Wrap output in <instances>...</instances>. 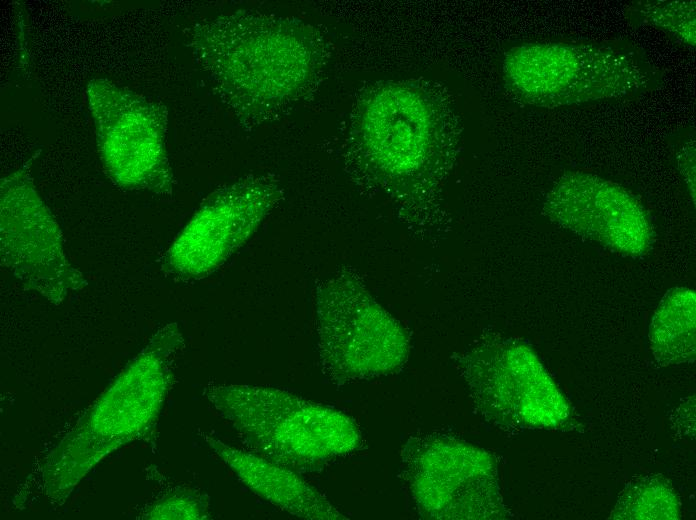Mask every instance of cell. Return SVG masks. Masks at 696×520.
Returning <instances> with one entry per match:
<instances>
[{"instance_id":"1","label":"cell","mask_w":696,"mask_h":520,"mask_svg":"<svg viewBox=\"0 0 696 520\" xmlns=\"http://www.w3.org/2000/svg\"><path fill=\"white\" fill-rule=\"evenodd\" d=\"M460 141L459 118L442 86L388 80L359 92L342 149L354 181L387 199L415 235L432 241L449 228L443 188Z\"/></svg>"},{"instance_id":"2","label":"cell","mask_w":696,"mask_h":520,"mask_svg":"<svg viewBox=\"0 0 696 520\" xmlns=\"http://www.w3.org/2000/svg\"><path fill=\"white\" fill-rule=\"evenodd\" d=\"M188 44L245 130L280 120L318 88L330 50L323 32L289 15L239 9L195 23Z\"/></svg>"},{"instance_id":"3","label":"cell","mask_w":696,"mask_h":520,"mask_svg":"<svg viewBox=\"0 0 696 520\" xmlns=\"http://www.w3.org/2000/svg\"><path fill=\"white\" fill-rule=\"evenodd\" d=\"M207 398L251 452L299 473L317 471L362 444L350 416L286 390L215 385Z\"/></svg>"},{"instance_id":"4","label":"cell","mask_w":696,"mask_h":520,"mask_svg":"<svg viewBox=\"0 0 696 520\" xmlns=\"http://www.w3.org/2000/svg\"><path fill=\"white\" fill-rule=\"evenodd\" d=\"M183 337L175 323L160 328L110 389L51 453L48 493L69 491L113 449L149 429L157 418Z\"/></svg>"},{"instance_id":"5","label":"cell","mask_w":696,"mask_h":520,"mask_svg":"<svg viewBox=\"0 0 696 520\" xmlns=\"http://www.w3.org/2000/svg\"><path fill=\"white\" fill-rule=\"evenodd\" d=\"M506 87L522 102L561 108L636 96L651 88V65L614 44L540 42L511 48L503 59Z\"/></svg>"},{"instance_id":"6","label":"cell","mask_w":696,"mask_h":520,"mask_svg":"<svg viewBox=\"0 0 696 520\" xmlns=\"http://www.w3.org/2000/svg\"><path fill=\"white\" fill-rule=\"evenodd\" d=\"M316 326L323 374L337 385L396 373L409 355L404 327L352 271L336 272L317 286Z\"/></svg>"},{"instance_id":"7","label":"cell","mask_w":696,"mask_h":520,"mask_svg":"<svg viewBox=\"0 0 696 520\" xmlns=\"http://www.w3.org/2000/svg\"><path fill=\"white\" fill-rule=\"evenodd\" d=\"M477 410L509 430L555 428L568 403L524 341L498 333L481 336L454 356Z\"/></svg>"},{"instance_id":"8","label":"cell","mask_w":696,"mask_h":520,"mask_svg":"<svg viewBox=\"0 0 696 520\" xmlns=\"http://www.w3.org/2000/svg\"><path fill=\"white\" fill-rule=\"evenodd\" d=\"M401 479L426 519H505L494 458L446 435L409 438L401 451Z\"/></svg>"},{"instance_id":"9","label":"cell","mask_w":696,"mask_h":520,"mask_svg":"<svg viewBox=\"0 0 696 520\" xmlns=\"http://www.w3.org/2000/svg\"><path fill=\"white\" fill-rule=\"evenodd\" d=\"M86 97L99 155L119 188L171 196L166 107L106 79L90 80Z\"/></svg>"},{"instance_id":"10","label":"cell","mask_w":696,"mask_h":520,"mask_svg":"<svg viewBox=\"0 0 696 520\" xmlns=\"http://www.w3.org/2000/svg\"><path fill=\"white\" fill-rule=\"evenodd\" d=\"M283 195L280 181L271 174H249L218 187L167 249L162 270L184 281L209 276L252 238Z\"/></svg>"},{"instance_id":"11","label":"cell","mask_w":696,"mask_h":520,"mask_svg":"<svg viewBox=\"0 0 696 520\" xmlns=\"http://www.w3.org/2000/svg\"><path fill=\"white\" fill-rule=\"evenodd\" d=\"M0 211L1 264L23 285L55 304L87 285L36 190L30 162L1 179Z\"/></svg>"},{"instance_id":"12","label":"cell","mask_w":696,"mask_h":520,"mask_svg":"<svg viewBox=\"0 0 696 520\" xmlns=\"http://www.w3.org/2000/svg\"><path fill=\"white\" fill-rule=\"evenodd\" d=\"M544 214L557 225L630 257L648 253L655 233L642 203L626 188L592 173L573 171L559 177L543 202Z\"/></svg>"},{"instance_id":"13","label":"cell","mask_w":696,"mask_h":520,"mask_svg":"<svg viewBox=\"0 0 696 520\" xmlns=\"http://www.w3.org/2000/svg\"><path fill=\"white\" fill-rule=\"evenodd\" d=\"M205 440L246 487L279 509L302 519H346L299 472L209 435Z\"/></svg>"},{"instance_id":"14","label":"cell","mask_w":696,"mask_h":520,"mask_svg":"<svg viewBox=\"0 0 696 520\" xmlns=\"http://www.w3.org/2000/svg\"><path fill=\"white\" fill-rule=\"evenodd\" d=\"M696 295L687 287L667 291L656 308L648 332V347L661 366L695 359Z\"/></svg>"},{"instance_id":"15","label":"cell","mask_w":696,"mask_h":520,"mask_svg":"<svg viewBox=\"0 0 696 520\" xmlns=\"http://www.w3.org/2000/svg\"><path fill=\"white\" fill-rule=\"evenodd\" d=\"M680 505L671 484L649 475L630 482L619 495L613 519H678Z\"/></svg>"},{"instance_id":"16","label":"cell","mask_w":696,"mask_h":520,"mask_svg":"<svg viewBox=\"0 0 696 520\" xmlns=\"http://www.w3.org/2000/svg\"><path fill=\"white\" fill-rule=\"evenodd\" d=\"M630 11L677 42L695 45V1H639L630 6Z\"/></svg>"},{"instance_id":"17","label":"cell","mask_w":696,"mask_h":520,"mask_svg":"<svg viewBox=\"0 0 696 520\" xmlns=\"http://www.w3.org/2000/svg\"><path fill=\"white\" fill-rule=\"evenodd\" d=\"M207 517V501L203 495L189 490L171 492L152 507L148 518L203 519Z\"/></svg>"},{"instance_id":"18","label":"cell","mask_w":696,"mask_h":520,"mask_svg":"<svg viewBox=\"0 0 696 520\" xmlns=\"http://www.w3.org/2000/svg\"><path fill=\"white\" fill-rule=\"evenodd\" d=\"M677 166L695 204V141L687 139L677 153Z\"/></svg>"}]
</instances>
